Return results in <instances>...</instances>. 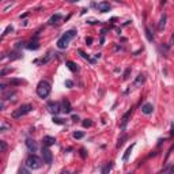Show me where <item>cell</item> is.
Here are the masks:
<instances>
[{"label": "cell", "mask_w": 174, "mask_h": 174, "mask_svg": "<svg viewBox=\"0 0 174 174\" xmlns=\"http://www.w3.org/2000/svg\"><path fill=\"white\" fill-rule=\"evenodd\" d=\"M33 110V106L30 104H26V105H22V106H19L18 109H15L13 112V117L14 118H19V117L25 116V114H27V113H30Z\"/></svg>", "instance_id": "4"}, {"label": "cell", "mask_w": 174, "mask_h": 174, "mask_svg": "<svg viewBox=\"0 0 174 174\" xmlns=\"http://www.w3.org/2000/svg\"><path fill=\"white\" fill-rule=\"evenodd\" d=\"M19 173H29V169H21Z\"/></svg>", "instance_id": "37"}, {"label": "cell", "mask_w": 174, "mask_h": 174, "mask_svg": "<svg viewBox=\"0 0 174 174\" xmlns=\"http://www.w3.org/2000/svg\"><path fill=\"white\" fill-rule=\"evenodd\" d=\"M10 71H11V70H3V71H1V74H0V76H4V75L7 74V72H10Z\"/></svg>", "instance_id": "36"}, {"label": "cell", "mask_w": 174, "mask_h": 174, "mask_svg": "<svg viewBox=\"0 0 174 174\" xmlns=\"http://www.w3.org/2000/svg\"><path fill=\"white\" fill-rule=\"evenodd\" d=\"M91 125H93V121H90V120L83 121V127H84V128H90Z\"/></svg>", "instance_id": "28"}, {"label": "cell", "mask_w": 174, "mask_h": 174, "mask_svg": "<svg viewBox=\"0 0 174 174\" xmlns=\"http://www.w3.org/2000/svg\"><path fill=\"white\" fill-rule=\"evenodd\" d=\"M173 44H174V34L171 35V40H170V45H173Z\"/></svg>", "instance_id": "38"}, {"label": "cell", "mask_w": 174, "mask_h": 174, "mask_svg": "<svg viewBox=\"0 0 174 174\" xmlns=\"http://www.w3.org/2000/svg\"><path fill=\"white\" fill-rule=\"evenodd\" d=\"M72 120H74V121H78V120H79L78 116H74V117H72Z\"/></svg>", "instance_id": "40"}, {"label": "cell", "mask_w": 174, "mask_h": 174, "mask_svg": "<svg viewBox=\"0 0 174 174\" xmlns=\"http://www.w3.org/2000/svg\"><path fill=\"white\" fill-rule=\"evenodd\" d=\"M50 94V84L46 80H41L37 86V95L40 98H46Z\"/></svg>", "instance_id": "2"}, {"label": "cell", "mask_w": 174, "mask_h": 174, "mask_svg": "<svg viewBox=\"0 0 174 174\" xmlns=\"http://www.w3.org/2000/svg\"><path fill=\"white\" fill-rule=\"evenodd\" d=\"M125 140H127V135H122V137H121V139H118V143H117V145H116L117 148H120L121 145L124 144V141H125Z\"/></svg>", "instance_id": "23"}, {"label": "cell", "mask_w": 174, "mask_h": 174, "mask_svg": "<svg viewBox=\"0 0 174 174\" xmlns=\"http://www.w3.org/2000/svg\"><path fill=\"white\" fill-rule=\"evenodd\" d=\"M54 54H56V53H54L53 50H49V52H48V54H46L45 57L41 58V60H35L34 63H37V64H46V63H49L50 60H52V58L54 57Z\"/></svg>", "instance_id": "7"}, {"label": "cell", "mask_w": 174, "mask_h": 174, "mask_svg": "<svg viewBox=\"0 0 174 174\" xmlns=\"http://www.w3.org/2000/svg\"><path fill=\"white\" fill-rule=\"evenodd\" d=\"M7 128H8V125H7V124H3V125H1V128H0V131H1V132H4Z\"/></svg>", "instance_id": "34"}, {"label": "cell", "mask_w": 174, "mask_h": 174, "mask_svg": "<svg viewBox=\"0 0 174 174\" xmlns=\"http://www.w3.org/2000/svg\"><path fill=\"white\" fill-rule=\"evenodd\" d=\"M75 35H76V31H75V30H68V31H65L61 37L58 38L57 48H58V49H65L67 46H68V44H70L71 40L75 38Z\"/></svg>", "instance_id": "1"}, {"label": "cell", "mask_w": 174, "mask_h": 174, "mask_svg": "<svg viewBox=\"0 0 174 174\" xmlns=\"http://www.w3.org/2000/svg\"><path fill=\"white\" fill-rule=\"evenodd\" d=\"M129 72H131V70H129V68H128V70L125 71V74H124V76H122V78H124V79H127V78H128V75H129Z\"/></svg>", "instance_id": "35"}, {"label": "cell", "mask_w": 174, "mask_h": 174, "mask_svg": "<svg viewBox=\"0 0 174 174\" xmlns=\"http://www.w3.org/2000/svg\"><path fill=\"white\" fill-rule=\"evenodd\" d=\"M42 143H44V145H46V147H50V145H53L54 143H56V139H54L53 136H45L42 139Z\"/></svg>", "instance_id": "11"}, {"label": "cell", "mask_w": 174, "mask_h": 174, "mask_svg": "<svg viewBox=\"0 0 174 174\" xmlns=\"http://www.w3.org/2000/svg\"><path fill=\"white\" fill-rule=\"evenodd\" d=\"M61 18H63L61 14H56V15H53V17L49 19V23H50V25H54V23H57V22L60 21Z\"/></svg>", "instance_id": "18"}, {"label": "cell", "mask_w": 174, "mask_h": 174, "mask_svg": "<svg viewBox=\"0 0 174 174\" xmlns=\"http://www.w3.org/2000/svg\"><path fill=\"white\" fill-rule=\"evenodd\" d=\"M53 122L54 124H60V125L64 124V121H63L61 118H57V117H53Z\"/></svg>", "instance_id": "29"}, {"label": "cell", "mask_w": 174, "mask_h": 174, "mask_svg": "<svg viewBox=\"0 0 174 174\" xmlns=\"http://www.w3.org/2000/svg\"><path fill=\"white\" fill-rule=\"evenodd\" d=\"M26 48H27V49H30V50H35V49H38V48H40V44H38L37 41H31L29 45L26 46Z\"/></svg>", "instance_id": "19"}, {"label": "cell", "mask_w": 174, "mask_h": 174, "mask_svg": "<svg viewBox=\"0 0 174 174\" xmlns=\"http://www.w3.org/2000/svg\"><path fill=\"white\" fill-rule=\"evenodd\" d=\"M144 80H145V76L143 74H139L137 75V78H136V80L133 82V87H139L140 84H143L144 83Z\"/></svg>", "instance_id": "14"}, {"label": "cell", "mask_w": 174, "mask_h": 174, "mask_svg": "<svg viewBox=\"0 0 174 174\" xmlns=\"http://www.w3.org/2000/svg\"><path fill=\"white\" fill-rule=\"evenodd\" d=\"M46 109H48V112L52 113V114H58L60 112H63L61 106H60V104H57V102H49V104L46 105Z\"/></svg>", "instance_id": "6"}, {"label": "cell", "mask_w": 174, "mask_h": 174, "mask_svg": "<svg viewBox=\"0 0 174 174\" xmlns=\"http://www.w3.org/2000/svg\"><path fill=\"white\" fill-rule=\"evenodd\" d=\"M110 169H112V165H110V166H106V167H104V169H102V173H108Z\"/></svg>", "instance_id": "31"}, {"label": "cell", "mask_w": 174, "mask_h": 174, "mask_svg": "<svg viewBox=\"0 0 174 174\" xmlns=\"http://www.w3.org/2000/svg\"><path fill=\"white\" fill-rule=\"evenodd\" d=\"M0 151H1V152H6V151H7V144H6L4 140H0Z\"/></svg>", "instance_id": "24"}, {"label": "cell", "mask_w": 174, "mask_h": 174, "mask_svg": "<svg viewBox=\"0 0 174 174\" xmlns=\"http://www.w3.org/2000/svg\"><path fill=\"white\" fill-rule=\"evenodd\" d=\"M8 83H10V86H19V84H22V83H25V82L21 80V79H11Z\"/></svg>", "instance_id": "21"}, {"label": "cell", "mask_w": 174, "mask_h": 174, "mask_svg": "<svg viewBox=\"0 0 174 174\" xmlns=\"http://www.w3.org/2000/svg\"><path fill=\"white\" fill-rule=\"evenodd\" d=\"M141 112L144 113V114H151L154 112V106L152 104H144L141 106Z\"/></svg>", "instance_id": "12"}, {"label": "cell", "mask_w": 174, "mask_h": 174, "mask_svg": "<svg viewBox=\"0 0 174 174\" xmlns=\"http://www.w3.org/2000/svg\"><path fill=\"white\" fill-rule=\"evenodd\" d=\"M65 65L68 67V68H70V70L72 71V72H76V71H78V67H76V64H75L74 61H67V63H65Z\"/></svg>", "instance_id": "20"}, {"label": "cell", "mask_w": 174, "mask_h": 174, "mask_svg": "<svg viewBox=\"0 0 174 174\" xmlns=\"http://www.w3.org/2000/svg\"><path fill=\"white\" fill-rule=\"evenodd\" d=\"M65 86H67V87H72V86H74L72 80H65Z\"/></svg>", "instance_id": "32"}, {"label": "cell", "mask_w": 174, "mask_h": 174, "mask_svg": "<svg viewBox=\"0 0 174 174\" xmlns=\"http://www.w3.org/2000/svg\"><path fill=\"white\" fill-rule=\"evenodd\" d=\"M91 42H93V38L91 37H87L86 38V44H87V45H91Z\"/></svg>", "instance_id": "33"}, {"label": "cell", "mask_w": 174, "mask_h": 174, "mask_svg": "<svg viewBox=\"0 0 174 174\" xmlns=\"http://www.w3.org/2000/svg\"><path fill=\"white\" fill-rule=\"evenodd\" d=\"M42 159L46 165H52V162H53V155L46 145H44V148H42Z\"/></svg>", "instance_id": "5"}, {"label": "cell", "mask_w": 174, "mask_h": 174, "mask_svg": "<svg viewBox=\"0 0 174 174\" xmlns=\"http://www.w3.org/2000/svg\"><path fill=\"white\" fill-rule=\"evenodd\" d=\"M97 8L100 10L101 13H108L109 10H110V4H109L108 1H101V3H98Z\"/></svg>", "instance_id": "9"}, {"label": "cell", "mask_w": 174, "mask_h": 174, "mask_svg": "<svg viewBox=\"0 0 174 174\" xmlns=\"http://www.w3.org/2000/svg\"><path fill=\"white\" fill-rule=\"evenodd\" d=\"M163 171H165V173H174V165L171 166V167H169V169H165Z\"/></svg>", "instance_id": "30"}, {"label": "cell", "mask_w": 174, "mask_h": 174, "mask_svg": "<svg viewBox=\"0 0 174 174\" xmlns=\"http://www.w3.org/2000/svg\"><path fill=\"white\" fill-rule=\"evenodd\" d=\"M8 57L11 58V60H17V58H21L22 56H21V54H18V53H11Z\"/></svg>", "instance_id": "26"}, {"label": "cell", "mask_w": 174, "mask_h": 174, "mask_svg": "<svg viewBox=\"0 0 174 174\" xmlns=\"http://www.w3.org/2000/svg\"><path fill=\"white\" fill-rule=\"evenodd\" d=\"M70 1H72V3H75V1H78V0H70Z\"/></svg>", "instance_id": "41"}, {"label": "cell", "mask_w": 174, "mask_h": 174, "mask_svg": "<svg viewBox=\"0 0 174 174\" xmlns=\"http://www.w3.org/2000/svg\"><path fill=\"white\" fill-rule=\"evenodd\" d=\"M29 169H31V170H37V169H40L42 166V159L40 157H37V155H34V154H31L27 159H26V163H25Z\"/></svg>", "instance_id": "3"}, {"label": "cell", "mask_w": 174, "mask_h": 174, "mask_svg": "<svg viewBox=\"0 0 174 174\" xmlns=\"http://www.w3.org/2000/svg\"><path fill=\"white\" fill-rule=\"evenodd\" d=\"M144 31H145V37H147V40H148L150 42H154V40H155V38H154V34L151 33V30H150L147 26L144 27Z\"/></svg>", "instance_id": "17"}, {"label": "cell", "mask_w": 174, "mask_h": 174, "mask_svg": "<svg viewBox=\"0 0 174 174\" xmlns=\"http://www.w3.org/2000/svg\"><path fill=\"white\" fill-rule=\"evenodd\" d=\"M131 113H132V110H128V112H127L124 116H122V120H121V129H125V128H127V124H128V121H129Z\"/></svg>", "instance_id": "10"}, {"label": "cell", "mask_w": 174, "mask_h": 174, "mask_svg": "<svg viewBox=\"0 0 174 174\" xmlns=\"http://www.w3.org/2000/svg\"><path fill=\"white\" fill-rule=\"evenodd\" d=\"M13 30H14V27H13V26H11V25H10V26H7V27H6V30H4V31H3V34H1V37H6V35H7V34H8L10 31H13Z\"/></svg>", "instance_id": "25"}, {"label": "cell", "mask_w": 174, "mask_h": 174, "mask_svg": "<svg viewBox=\"0 0 174 174\" xmlns=\"http://www.w3.org/2000/svg\"><path fill=\"white\" fill-rule=\"evenodd\" d=\"M63 112L65 113V114H68V113L72 112V108H71V104H70V101L68 100H64L63 101Z\"/></svg>", "instance_id": "13"}, {"label": "cell", "mask_w": 174, "mask_h": 174, "mask_svg": "<svg viewBox=\"0 0 174 174\" xmlns=\"http://www.w3.org/2000/svg\"><path fill=\"white\" fill-rule=\"evenodd\" d=\"M26 147H27V150H29L30 152H35L37 151V143L34 140H31V139L26 140Z\"/></svg>", "instance_id": "8"}, {"label": "cell", "mask_w": 174, "mask_h": 174, "mask_svg": "<svg viewBox=\"0 0 174 174\" xmlns=\"http://www.w3.org/2000/svg\"><path fill=\"white\" fill-rule=\"evenodd\" d=\"M80 152H82V157H83V158L86 157V151H84V150H80Z\"/></svg>", "instance_id": "39"}, {"label": "cell", "mask_w": 174, "mask_h": 174, "mask_svg": "<svg viewBox=\"0 0 174 174\" xmlns=\"http://www.w3.org/2000/svg\"><path fill=\"white\" fill-rule=\"evenodd\" d=\"M83 136H84V133L83 132H75L74 133V139H82Z\"/></svg>", "instance_id": "27"}, {"label": "cell", "mask_w": 174, "mask_h": 174, "mask_svg": "<svg viewBox=\"0 0 174 174\" xmlns=\"http://www.w3.org/2000/svg\"><path fill=\"white\" fill-rule=\"evenodd\" d=\"M79 54H80V56H82L83 58H86V60H88V61H90V63H93V64L95 63V60H91V58L88 57V54H86V53H84V52H83V50H80V49H79Z\"/></svg>", "instance_id": "22"}, {"label": "cell", "mask_w": 174, "mask_h": 174, "mask_svg": "<svg viewBox=\"0 0 174 174\" xmlns=\"http://www.w3.org/2000/svg\"><path fill=\"white\" fill-rule=\"evenodd\" d=\"M133 147H135V143H133V144H131V145H129V147H128V148H127V151H125V154H124V155H122V161H124V162H127V161H128V158H129V155H131V152H132Z\"/></svg>", "instance_id": "16"}, {"label": "cell", "mask_w": 174, "mask_h": 174, "mask_svg": "<svg viewBox=\"0 0 174 174\" xmlns=\"http://www.w3.org/2000/svg\"><path fill=\"white\" fill-rule=\"evenodd\" d=\"M166 21H167V17H166V14H163L161 17V21H159V23H158V29L161 30H163L165 29V26H166Z\"/></svg>", "instance_id": "15"}]
</instances>
